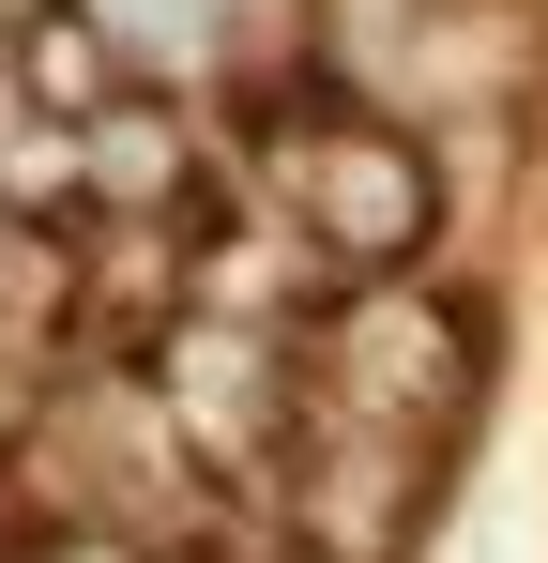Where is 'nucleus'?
<instances>
[{"label":"nucleus","instance_id":"4","mask_svg":"<svg viewBox=\"0 0 548 563\" xmlns=\"http://www.w3.org/2000/svg\"><path fill=\"white\" fill-rule=\"evenodd\" d=\"M77 168H91L107 198H183V137H168V122H153L138 92H122V107H107V122L77 137Z\"/></svg>","mask_w":548,"mask_h":563},{"label":"nucleus","instance_id":"3","mask_svg":"<svg viewBox=\"0 0 548 563\" xmlns=\"http://www.w3.org/2000/svg\"><path fill=\"white\" fill-rule=\"evenodd\" d=\"M91 31H107V46H122V77H198V62H213V15H229V0H77Z\"/></svg>","mask_w":548,"mask_h":563},{"label":"nucleus","instance_id":"5","mask_svg":"<svg viewBox=\"0 0 548 563\" xmlns=\"http://www.w3.org/2000/svg\"><path fill=\"white\" fill-rule=\"evenodd\" d=\"M229 15H274V0H229Z\"/></svg>","mask_w":548,"mask_h":563},{"label":"nucleus","instance_id":"1","mask_svg":"<svg viewBox=\"0 0 548 563\" xmlns=\"http://www.w3.org/2000/svg\"><path fill=\"white\" fill-rule=\"evenodd\" d=\"M274 184H289V213H305V244L336 260V289L412 275V260H427V213H442L427 153H412L396 122H320V137H274Z\"/></svg>","mask_w":548,"mask_h":563},{"label":"nucleus","instance_id":"2","mask_svg":"<svg viewBox=\"0 0 548 563\" xmlns=\"http://www.w3.org/2000/svg\"><path fill=\"white\" fill-rule=\"evenodd\" d=\"M15 77H31V92H46V107H91V122H107V107H122V46L91 31L77 0H46V15L15 31Z\"/></svg>","mask_w":548,"mask_h":563}]
</instances>
